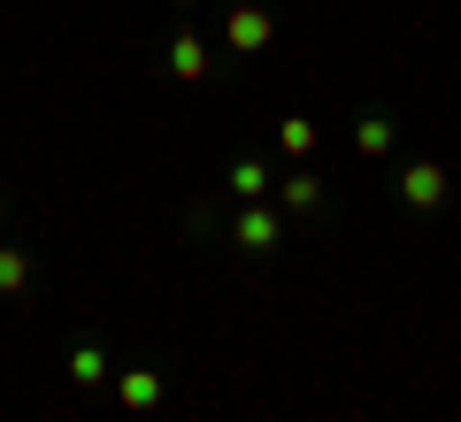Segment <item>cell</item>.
Here are the masks:
<instances>
[{"label":"cell","mask_w":461,"mask_h":422,"mask_svg":"<svg viewBox=\"0 0 461 422\" xmlns=\"http://www.w3.org/2000/svg\"><path fill=\"white\" fill-rule=\"evenodd\" d=\"M308 147H315V123H308V115H285V123H277V154H285V162H300Z\"/></svg>","instance_id":"obj_11"},{"label":"cell","mask_w":461,"mask_h":422,"mask_svg":"<svg viewBox=\"0 0 461 422\" xmlns=\"http://www.w3.org/2000/svg\"><path fill=\"white\" fill-rule=\"evenodd\" d=\"M0 223H8V200H0Z\"/></svg>","instance_id":"obj_13"},{"label":"cell","mask_w":461,"mask_h":422,"mask_svg":"<svg viewBox=\"0 0 461 422\" xmlns=\"http://www.w3.org/2000/svg\"><path fill=\"white\" fill-rule=\"evenodd\" d=\"M162 400H169L162 369H115V407H123V415H154Z\"/></svg>","instance_id":"obj_4"},{"label":"cell","mask_w":461,"mask_h":422,"mask_svg":"<svg viewBox=\"0 0 461 422\" xmlns=\"http://www.w3.org/2000/svg\"><path fill=\"white\" fill-rule=\"evenodd\" d=\"M169 77H177V85H200V77H208V39H200V31H177V39H169Z\"/></svg>","instance_id":"obj_8"},{"label":"cell","mask_w":461,"mask_h":422,"mask_svg":"<svg viewBox=\"0 0 461 422\" xmlns=\"http://www.w3.org/2000/svg\"><path fill=\"white\" fill-rule=\"evenodd\" d=\"M393 139H400V123L384 108H369L362 123H354V154H369V162H377V154H393Z\"/></svg>","instance_id":"obj_9"},{"label":"cell","mask_w":461,"mask_h":422,"mask_svg":"<svg viewBox=\"0 0 461 422\" xmlns=\"http://www.w3.org/2000/svg\"><path fill=\"white\" fill-rule=\"evenodd\" d=\"M62 369H69V384H77V391H108V384H115V369H108V346H100V338H77Z\"/></svg>","instance_id":"obj_6"},{"label":"cell","mask_w":461,"mask_h":422,"mask_svg":"<svg viewBox=\"0 0 461 422\" xmlns=\"http://www.w3.org/2000/svg\"><path fill=\"white\" fill-rule=\"evenodd\" d=\"M169 8H193V0H169Z\"/></svg>","instance_id":"obj_12"},{"label":"cell","mask_w":461,"mask_h":422,"mask_svg":"<svg viewBox=\"0 0 461 422\" xmlns=\"http://www.w3.org/2000/svg\"><path fill=\"white\" fill-rule=\"evenodd\" d=\"M223 184H230V200H239V208H247V200H269V193H277V177H269V162H262V154H239Z\"/></svg>","instance_id":"obj_7"},{"label":"cell","mask_w":461,"mask_h":422,"mask_svg":"<svg viewBox=\"0 0 461 422\" xmlns=\"http://www.w3.org/2000/svg\"><path fill=\"white\" fill-rule=\"evenodd\" d=\"M269 39H277L269 0H230V16H223V54H269Z\"/></svg>","instance_id":"obj_3"},{"label":"cell","mask_w":461,"mask_h":422,"mask_svg":"<svg viewBox=\"0 0 461 422\" xmlns=\"http://www.w3.org/2000/svg\"><path fill=\"white\" fill-rule=\"evenodd\" d=\"M230 246L254 254V261L277 254V246H285V208H277V200H247V208L230 215Z\"/></svg>","instance_id":"obj_2"},{"label":"cell","mask_w":461,"mask_h":422,"mask_svg":"<svg viewBox=\"0 0 461 422\" xmlns=\"http://www.w3.org/2000/svg\"><path fill=\"white\" fill-rule=\"evenodd\" d=\"M23 292H32V254L0 246V300H23Z\"/></svg>","instance_id":"obj_10"},{"label":"cell","mask_w":461,"mask_h":422,"mask_svg":"<svg viewBox=\"0 0 461 422\" xmlns=\"http://www.w3.org/2000/svg\"><path fill=\"white\" fill-rule=\"evenodd\" d=\"M330 200V184L315 177V169H285L277 177V208H285V223H293V215H315Z\"/></svg>","instance_id":"obj_5"},{"label":"cell","mask_w":461,"mask_h":422,"mask_svg":"<svg viewBox=\"0 0 461 422\" xmlns=\"http://www.w3.org/2000/svg\"><path fill=\"white\" fill-rule=\"evenodd\" d=\"M446 193H454V177H446V162H430V154H415V162L393 177V200H400L408 215H438Z\"/></svg>","instance_id":"obj_1"}]
</instances>
